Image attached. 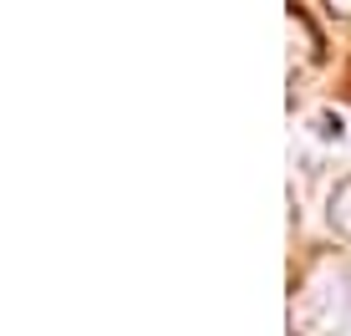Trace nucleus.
<instances>
[{
	"mask_svg": "<svg viewBox=\"0 0 351 336\" xmlns=\"http://www.w3.org/2000/svg\"><path fill=\"white\" fill-rule=\"evenodd\" d=\"M331 224L351 239V178H341V184H336V194H331Z\"/></svg>",
	"mask_w": 351,
	"mask_h": 336,
	"instance_id": "nucleus-1",
	"label": "nucleus"
},
{
	"mask_svg": "<svg viewBox=\"0 0 351 336\" xmlns=\"http://www.w3.org/2000/svg\"><path fill=\"white\" fill-rule=\"evenodd\" d=\"M326 10H331V16H341V21H351V0H326Z\"/></svg>",
	"mask_w": 351,
	"mask_h": 336,
	"instance_id": "nucleus-2",
	"label": "nucleus"
}]
</instances>
